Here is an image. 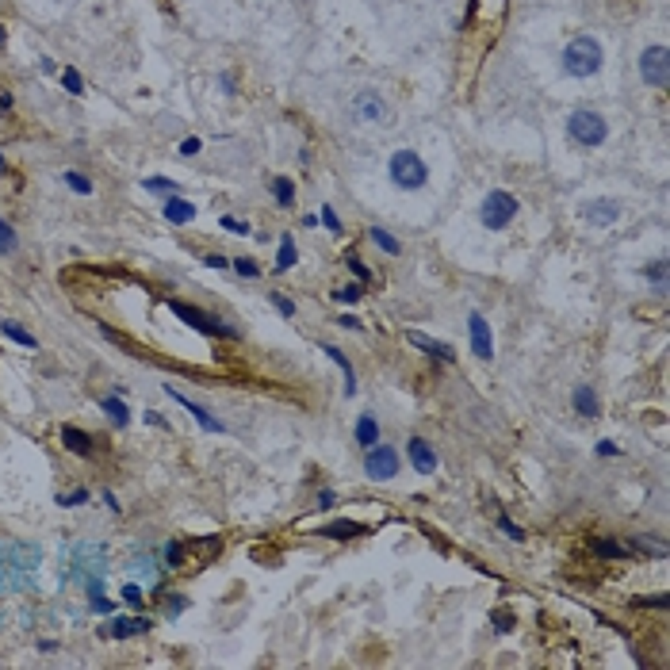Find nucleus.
<instances>
[{
	"label": "nucleus",
	"instance_id": "32",
	"mask_svg": "<svg viewBox=\"0 0 670 670\" xmlns=\"http://www.w3.org/2000/svg\"><path fill=\"white\" fill-rule=\"evenodd\" d=\"M62 81H66V89L73 92V96H81V92H84V84H81V77H77V69H62Z\"/></svg>",
	"mask_w": 670,
	"mask_h": 670
},
{
	"label": "nucleus",
	"instance_id": "33",
	"mask_svg": "<svg viewBox=\"0 0 670 670\" xmlns=\"http://www.w3.org/2000/svg\"><path fill=\"white\" fill-rule=\"evenodd\" d=\"M647 280H651L655 288H662V280H667V261H655V265L647 268Z\"/></svg>",
	"mask_w": 670,
	"mask_h": 670
},
{
	"label": "nucleus",
	"instance_id": "6",
	"mask_svg": "<svg viewBox=\"0 0 670 670\" xmlns=\"http://www.w3.org/2000/svg\"><path fill=\"white\" fill-rule=\"evenodd\" d=\"M364 472H368V479H375V483L395 479L398 475V452L387 448V445H372L368 448V460H364Z\"/></svg>",
	"mask_w": 670,
	"mask_h": 670
},
{
	"label": "nucleus",
	"instance_id": "38",
	"mask_svg": "<svg viewBox=\"0 0 670 670\" xmlns=\"http://www.w3.org/2000/svg\"><path fill=\"white\" fill-rule=\"evenodd\" d=\"M333 299H341V303H356V299H360V288H341V291H333Z\"/></svg>",
	"mask_w": 670,
	"mask_h": 670
},
{
	"label": "nucleus",
	"instance_id": "36",
	"mask_svg": "<svg viewBox=\"0 0 670 670\" xmlns=\"http://www.w3.org/2000/svg\"><path fill=\"white\" fill-rule=\"evenodd\" d=\"M498 529H502V532H505V537H513V540H525V532H521V529H517V525H513V521H510V517H498Z\"/></svg>",
	"mask_w": 670,
	"mask_h": 670
},
{
	"label": "nucleus",
	"instance_id": "24",
	"mask_svg": "<svg viewBox=\"0 0 670 670\" xmlns=\"http://www.w3.org/2000/svg\"><path fill=\"white\" fill-rule=\"evenodd\" d=\"M272 196L280 199L283 207H291V203H295V188H291V180H288V176H280V180H272Z\"/></svg>",
	"mask_w": 670,
	"mask_h": 670
},
{
	"label": "nucleus",
	"instance_id": "30",
	"mask_svg": "<svg viewBox=\"0 0 670 670\" xmlns=\"http://www.w3.org/2000/svg\"><path fill=\"white\" fill-rule=\"evenodd\" d=\"M66 184H69V188H73V192H81V196H92V184H89V176L73 173V169H69V173H66Z\"/></svg>",
	"mask_w": 670,
	"mask_h": 670
},
{
	"label": "nucleus",
	"instance_id": "18",
	"mask_svg": "<svg viewBox=\"0 0 670 670\" xmlns=\"http://www.w3.org/2000/svg\"><path fill=\"white\" fill-rule=\"evenodd\" d=\"M165 215L173 218V223H192V218H196V207H192L188 199H176V196H169V203H165Z\"/></svg>",
	"mask_w": 670,
	"mask_h": 670
},
{
	"label": "nucleus",
	"instance_id": "28",
	"mask_svg": "<svg viewBox=\"0 0 670 670\" xmlns=\"http://www.w3.org/2000/svg\"><path fill=\"white\" fill-rule=\"evenodd\" d=\"M234 272L245 276V280H257V276H261V268H257V261H249V257H238V261H234Z\"/></svg>",
	"mask_w": 670,
	"mask_h": 670
},
{
	"label": "nucleus",
	"instance_id": "20",
	"mask_svg": "<svg viewBox=\"0 0 670 670\" xmlns=\"http://www.w3.org/2000/svg\"><path fill=\"white\" fill-rule=\"evenodd\" d=\"M575 410H579L582 418H597V398L590 387H579L575 391Z\"/></svg>",
	"mask_w": 670,
	"mask_h": 670
},
{
	"label": "nucleus",
	"instance_id": "48",
	"mask_svg": "<svg viewBox=\"0 0 670 670\" xmlns=\"http://www.w3.org/2000/svg\"><path fill=\"white\" fill-rule=\"evenodd\" d=\"M12 108V96H8V92H0V111H8Z\"/></svg>",
	"mask_w": 670,
	"mask_h": 670
},
{
	"label": "nucleus",
	"instance_id": "35",
	"mask_svg": "<svg viewBox=\"0 0 670 670\" xmlns=\"http://www.w3.org/2000/svg\"><path fill=\"white\" fill-rule=\"evenodd\" d=\"M345 265L353 268V272L360 276V280H368V276H372V272H368V268H364V261H360V257H356V253H348V257H345Z\"/></svg>",
	"mask_w": 670,
	"mask_h": 670
},
{
	"label": "nucleus",
	"instance_id": "7",
	"mask_svg": "<svg viewBox=\"0 0 670 670\" xmlns=\"http://www.w3.org/2000/svg\"><path fill=\"white\" fill-rule=\"evenodd\" d=\"M169 306H173V315L180 318V322H188L192 330H199V333H223V337H234V330H230V326H218V322H211V318H207V315H199V310H196V306H192V303H169Z\"/></svg>",
	"mask_w": 670,
	"mask_h": 670
},
{
	"label": "nucleus",
	"instance_id": "1",
	"mask_svg": "<svg viewBox=\"0 0 670 670\" xmlns=\"http://www.w3.org/2000/svg\"><path fill=\"white\" fill-rule=\"evenodd\" d=\"M605 54L602 46H597V39H590V35H579V39L567 42V50H563V69L571 77H594L597 69H602Z\"/></svg>",
	"mask_w": 670,
	"mask_h": 670
},
{
	"label": "nucleus",
	"instance_id": "13",
	"mask_svg": "<svg viewBox=\"0 0 670 670\" xmlns=\"http://www.w3.org/2000/svg\"><path fill=\"white\" fill-rule=\"evenodd\" d=\"M406 337L414 341V345H418V348H422V353H429V356H437V360H448V364H452V360H456V353H452V348H448V345H440V341H433V337H425V333H418V330H410V333H406Z\"/></svg>",
	"mask_w": 670,
	"mask_h": 670
},
{
	"label": "nucleus",
	"instance_id": "11",
	"mask_svg": "<svg viewBox=\"0 0 670 670\" xmlns=\"http://www.w3.org/2000/svg\"><path fill=\"white\" fill-rule=\"evenodd\" d=\"M406 452H410V460H414V467H418L422 475L437 472V452H433V448L425 445L422 437H414V440H410V448H406Z\"/></svg>",
	"mask_w": 670,
	"mask_h": 670
},
{
	"label": "nucleus",
	"instance_id": "21",
	"mask_svg": "<svg viewBox=\"0 0 670 670\" xmlns=\"http://www.w3.org/2000/svg\"><path fill=\"white\" fill-rule=\"evenodd\" d=\"M0 333H8V337L16 341V345H24V348H39V341H35L24 326H16V322H0Z\"/></svg>",
	"mask_w": 670,
	"mask_h": 670
},
{
	"label": "nucleus",
	"instance_id": "43",
	"mask_svg": "<svg viewBox=\"0 0 670 670\" xmlns=\"http://www.w3.org/2000/svg\"><path fill=\"white\" fill-rule=\"evenodd\" d=\"M180 153H184V158H192V153H199V138H188V142H180Z\"/></svg>",
	"mask_w": 670,
	"mask_h": 670
},
{
	"label": "nucleus",
	"instance_id": "47",
	"mask_svg": "<svg viewBox=\"0 0 670 670\" xmlns=\"http://www.w3.org/2000/svg\"><path fill=\"white\" fill-rule=\"evenodd\" d=\"M207 265H211V268H223V265H226V257H218V253H211V257H207Z\"/></svg>",
	"mask_w": 670,
	"mask_h": 670
},
{
	"label": "nucleus",
	"instance_id": "19",
	"mask_svg": "<svg viewBox=\"0 0 670 670\" xmlns=\"http://www.w3.org/2000/svg\"><path fill=\"white\" fill-rule=\"evenodd\" d=\"M356 440H360L364 448H372L375 440H380V425H375V418H372V414H364L360 422H356Z\"/></svg>",
	"mask_w": 670,
	"mask_h": 670
},
{
	"label": "nucleus",
	"instance_id": "4",
	"mask_svg": "<svg viewBox=\"0 0 670 670\" xmlns=\"http://www.w3.org/2000/svg\"><path fill=\"white\" fill-rule=\"evenodd\" d=\"M513 215H517V199L510 196V192H490L487 199H483V226L487 230H505V226L513 223Z\"/></svg>",
	"mask_w": 670,
	"mask_h": 670
},
{
	"label": "nucleus",
	"instance_id": "40",
	"mask_svg": "<svg viewBox=\"0 0 670 670\" xmlns=\"http://www.w3.org/2000/svg\"><path fill=\"white\" fill-rule=\"evenodd\" d=\"M494 629H498V632H510V629H513V621L505 617V609H494Z\"/></svg>",
	"mask_w": 670,
	"mask_h": 670
},
{
	"label": "nucleus",
	"instance_id": "8",
	"mask_svg": "<svg viewBox=\"0 0 670 670\" xmlns=\"http://www.w3.org/2000/svg\"><path fill=\"white\" fill-rule=\"evenodd\" d=\"M467 326H472V348L479 360H494V337H490V326L483 315H472L467 318Z\"/></svg>",
	"mask_w": 670,
	"mask_h": 670
},
{
	"label": "nucleus",
	"instance_id": "16",
	"mask_svg": "<svg viewBox=\"0 0 670 670\" xmlns=\"http://www.w3.org/2000/svg\"><path fill=\"white\" fill-rule=\"evenodd\" d=\"M146 629H149V621H127V617H115V621L104 629V636L127 640V636H134V632H146Z\"/></svg>",
	"mask_w": 670,
	"mask_h": 670
},
{
	"label": "nucleus",
	"instance_id": "3",
	"mask_svg": "<svg viewBox=\"0 0 670 670\" xmlns=\"http://www.w3.org/2000/svg\"><path fill=\"white\" fill-rule=\"evenodd\" d=\"M567 134H571L575 142H582V146H602L605 134H609V127H605V119L597 115V111H575L571 119H567Z\"/></svg>",
	"mask_w": 670,
	"mask_h": 670
},
{
	"label": "nucleus",
	"instance_id": "26",
	"mask_svg": "<svg viewBox=\"0 0 670 670\" xmlns=\"http://www.w3.org/2000/svg\"><path fill=\"white\" fill-rule=\"evenodd\" d=\"M142 184H146V192H158V196H173L176 192V184L169 180V176H146Z\"/></svg>",
	"mask_w": 670,
	"mask_h": 670
},
{
	"label": "nucleus",
	"instance_id": "39",
	"mask_svg": "<svg viewBox=\"0 0 670 670\" xmlns=\"http://www.w3.org/2000/svg\"><path fill=\"white\" fill-rule=\"evenodd\" d=\"M636 605H655V609H667L670 597L667 594H659V597H636Z\"/></svg>",
	"mask_w": 670,
	"mask_h": 670
},
{
	"label": "nucleus",
	"instance_id": "2",
	"mask_svg": "<svg viewBox=\"0 0 670 670\" xmlns=\"http://www.w3.org/2000/svg\"><path fill=\"white\" fill-rule=\"evenodd\" d=\"M387 173H391V180H395L398 188L414 192V188H422V184H425L429 169H425V161L418 158L414 149H395L391 161H387Z\"/></svg>",
	"mask_w": 670,
	"mask_h": 670
},
{
	"label": "nucleus",
	"instance_id": "15",
	"mask_svg": "<svg viewBox=\"0 0 670 670\" xmlns=\"http://www.w3.org/2000/svg\"><path fill=\"white\" fill-rule=\"evenodd\" d=\"M322 353L333 356V360H337V368L345 372V395H356V372H353V364H348V356L341 353L337 345H322Z\"/></svg>",
	"mask_w": 670,
	"mask_h": 670
},
{
	"label": "nucleus",
	"instance_id": "22",
	"mask_svg": "<svg viewBox=\"0 0 670 670\" xmlns=\"http://www.w3.org/2000/svg\"><path fill=\"white\" fill-rule=\"evenodd\" d=\"M368 238H372L375 245L383 249V253H398V249H402V245H398V238H391V234L383 230V226H372V230H368Z\"/></svg>",
	"mask_w": 670,
	"mask_h": 670
},
{
	"label": "nucleus",
	"instance_id": "45",
	"mask_svg": "<svg viewBox=\"0 0 670 670\" xmlns=\"http://www.w3.org/2000/svg\"><path fill=\"white\" fill-rule=\"evenodd\" d=\"M184 559V548L180 544H169V563H173V567H176V563H180Z\"/></svg>",
	"mask_w": 670,
	"mask_h": 670
},
{
	"label": "nucleus",
	"instance_id": "37",
	"mask_svg": "<svg viewBox=\"0 0 670 670\" xmlns=\"http://www.w3.org/2000/svg\"><path fill=\"white\" fill-rule=\"evenodd\" d=\"M89 498V490H73V494H58V505H81Z\"/></svg>",
	"mask_w": 670,
	"mask_h": 670
},
{
	"label": "nucleus",
	"instance_id": "12",
	"mask_svg": "<svg viewBox=\"0 0 670 670\" xmlns=\"http://www.w3.org/2000/svg\"><path fill=\"white\" fill-rule=\"evenodd\" d=\"M169 398H176V402H180L184 410H192V414L199 418V425H203V429H211V433H223V422H218L215 414H207V410H203V406H199V402H192V398H184L176 387H169Z\"/></svg>",
	"mask_w": 670,
	"mask_h": 670
},
{
	"label": "nucleus",
	"instance_id": "17",
	"mask_svg": "<svg viewBox=\"0 0 670 670\" xmlns=\"http://www.w3.org/2000/svg\"><path fill=\"white\" fill-rule=\"evenodd\" d=\"M100 410H104L111 422H115V429H127V422H131V410H127L119 398H111V395H108V398H100Z\"/></svg>",
	"mask_w": 670,
	"mask_h": 670
},
{
	"label": "nucleus",
	"instance_id": "44",
	"mask_svg": "<svg viewBox=\"0 0 670 670\" xmlns=\"http://www.w3.org/2000/svg\"><path fill=\"white\" fill-rule=\"evenodd\" d=\"M146 425H158V429H165V418H161L158 410H146Z\"/></svg>",
	"mask_w": 670,
	"mask_h": 670
},
{
	"label": "nucleus",
	"instance_id": "25",
	"mask_svg": "<svg viewBox=\"0 0 670 670\" xmlns=\"http://www.w3.org/2000/svg\"><path fill=\"white\" fill-rule=\"evenodd\" d=\"M295 261H299V257H295V245H291V238H283V241H280V257H276V268H280V272H288Z\"/></svg>",
	"mask_w": 670,
	"mask_h": 670
},
{
	"label": "nucleus",
	"instance_id": "9",
	"mask_svg": "<svg viewBox=\"0 0 670 670\" xmlns=\"http://www.w3.org/2000/svg\"><path fill=\"white\" fill-rule=\"evenodd\" d=\"M582 215H586L594 226H609V223H617V215H621V203H617V199H590V203H582Z\"/></svg>",
	"mask_w": 670,
	"mask_h": 670
},
{
	"label": "nucleus",
	"instance_id": "23",
	"mask_svg": "<svg viewBox=\"0 0 670 670\" xmlns=\"http://www.w3.org/2000/svg\"><path fill=\"white\" fill-rule=\"evenodd\" d=\"M590 548H594L602 559H621V555H629L621 544H617V540H590Z\"/></svg>",
	"mask_w": 670,
	"mask_h": 670
},
{
	"label": "nucleus",
	"instance_id": "46",
	"mask_svg": "<svg viewBox=\"0 0 670 670\" xmlns=\"http://www.w3.org/2000/svg\"><path fill=\"white\" fill-rule=\"evenodd\" d=\"M597 456H617V445H613V440H602V445H597Z\"/></svg>",
	"mask_w": 670,
	"mask_h": 670
},
{
	"label": "nucleus",
	"instance_id": "29",
	"mask_svg": "<svg viewBox=\"0 0 670 670\" xmlns=\"http://www.w3.org/2000/svg\"><path fill=\"white\" fill-rule=\"evenodd\" d=\"M12 249H16V230H12V223L0 218V253H12Z\"/></svg>",
	"mask_w": 670,
	"mask_h": 670
},
{
	"label": "nucleus",
	"instance_id": "50",
	"mask_svg": "<svg viewBox=\"0 0 670 670\" xmlns=\"http://www.w3.org/2000/svg\"><path fill=\"white\" fill-rule=\"evenodd\" d=\"M0 173H4V161H0Z\"/></svg>",
	"mask_w": 670,
	"mask_h": 670
},
{
	"label": "nucleus",
	"instance_id": "14",
	"mask_svg": "<svg viewBox=\"0 0 670 670\" xmlns=\"http://www.w3.org/2000/svg\"><path fill=\"white\" fill-rule=\"evenodd\" d=\"M62 445H66L69 452H77V456L92 452V437H89V433H81L77 425H62Z\"/></svg>",
	"mask_w": 670,
	"mask_h": 670
},
{
	"label": "nucleus",
	"instance_id": "49",
	"mask_svg": "<svg viewBox=\"0 0 670 670\" xmlns=\"http://www.w3.org/2000/svg\"><path fill=\"white\" fill-rule=\"evenodd\" d=\"M0 46H4V27H0Z\"/></svg>",
	"mask_w": 670,
	"mask_h": 670
},
{
	"label": "nucleus",
	"instance_id": "10",
	"mask_svg": "<svg viewBox=\"0 0 670 670\" xmlns=\"http://www.w3.org/2000/svg\"><path fill=\"white\" fill-rule=\"evenodd\" d=\"M353 108H356V115L368 119V123H380V119L387 115V104H383L375 92H360V96L353 100Z\"/></svg>",
	"mask_w": 670,
	"mask_h": 670
},
{
	"label": "nucleus",
	"instance_id": "42",
	"mask_svg": "<svg viewBox=\"0 0 670 670\" xmlns=\"http://www.w3.org/2000/svg\"><path fill=\"white\" fill-rule=\"evenodd\" d=\"M123 602H127V605H138V602H142V590H138V586H123Z\"/></svg>",
	"mask_w": 670,
	"mask_h": 670
},
{
	"label": "nucleus",
	"instance_id": "34",
	"mask_svg": "<svg viewBox=\"0 0 670 670\" xmlns=\"http://www.w3.org/2000/svg\"><path fill=\"white\" fill-rule=\"evenodd\" d=\"M318 223L330 226L333 234H341V218H337V211H333V207H322V218H318Z\"/></svg>",
	"mask_w": 670,
	"mask_h": 670
},
{
	"label": "nucleus",
	"instance_id": "41",
	"mask_svg": "<svg viewBox=\"0 0 670 670\" xmlns=\"http://www.w3.org/2000/svg\"><path fill=\"white\" fill-rule=\"evenodd\" d=\"M223 226H226L230 234H241V238L249 234V226H245V223H238V218H223Z\"/></svg>",
	"mask_w": 670,
	"mask_h": 670
},
{
	"label": "nucleus",
	"instance_id": "31",
	"mask_svg": "<svg viewBox=\"0 0 670 670\" xmlns=\"http://www.w3.org/2000/svg\"><path fill=\"white\" fill-rule=\"evenodd\" d=\"M272 306L280 310L283 318H295V303H291L288 295H280V291H272Z\"/></svg>",
	"mask_w": 670,
	"mask_h": 670
},
{
	"label": "nucleus",
	"instance_id": "27",
	"mask_svg": "<svg viewBox=\"0 0 670 670\" xmlns=\"http://www.w3.org/2000/svg\"><path fill=\"white\" fill-rule=\"evenodd\" d=\"M360 532H364V529H360V525H326V529H322V537H337V540H345V537H360Z\"/></svg>",
	"mask_w": 670,
	"mask_h": 670
},
{
	"label": "nucleus",
	"instance_id": "5",
	"mask_svg": "<svg viewBox=\"0 0 670 670\" xmlns=\"http://www.w3.org/2000/svg\"><path fill=\"white\" fill-rule=\"evenodd\" d=\"M667 73H670L667 46H647L644 54H640V77H644V84H651V89H667Z\"/></svg>",
	"mask_w": 670,
	"mask_h": 670
}]
</instances>
